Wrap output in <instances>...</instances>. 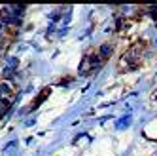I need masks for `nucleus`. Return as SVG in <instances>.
Here are the masks:
<instances>
[{
    "mask_svg": "<svg viewBox=\"0 0 157 156\" xmlns=\"http://www.w3.org/2000/svg\"><path fill=\"white\" fill-rule=\"evenodd\" d=\"M148 48L146 42H134L132 46H129V50L121 55L119 59V71H136L142 65V57H144V50Z\"/></svg>",
    "mask_w": 157,
    "mask_h": 156,
    "instance_id": "obj_1",
    "label": "nucleus"
},
{
    "mask_svg": "<svg viewBox=\"0 0 157 156\" xmlns=\"http://www.w3.org/2000/svg\"><path fill=\"white\" fill-rule=\"evenodd\" d=\"M102 65L98 59V55L95 50H89L85 53V57L82 59V65H80V74H89V72H93L95 69H98V67Z\"/></svg>",
    "mask_w": 157,
    "mask_h": 156,
    "instance_id": "obj_2",
    "label": "nucleus"
},
{
    "mask_svg": "<svg viewBox=\"0 0 157 156\" xmlns=\"http://www.w3.org/2000/svg\"><path fill=\"white\" fill-rule=\"evenodd\" d=\"M114 51H116V46L112 42H104V44H100L98 46V50H97V55H98V59H100V63H106L112 55H114Z\"/></svg>",
    "mask_w": 157,
    "mask_h": 156,
    "instance_id": "obj_3",
    "label": "nucleus"
},
{
    "mask_svg": "<svg viewBox=\"0 0 157 156\" xmlns=\"http://www.w3.org/2000/svg\"><path fill=\"white\" fill-rule=\"evenodd\" d=\"M13 82L12 80H0V99H6V101H12L13 99Z\"/></svg>",
    "mask_w": 157,
    "mask_h": 156,
    "instance_id": "obj_4",
    "label": "nucleus"
},
{
    "mask_svg": "<svg viewBox=\"0 0 157 156\" xmlns=\"http://www.w3.org/2000/svg\"><path fill=\"white\" fill-rule=\"evenodd\" d=\"M48 93H49V90H48V88H46V90H44V92H42V95H40L38 99H34V103H32V107H38V105H40V103L44 101V99H46V97H48Z\"/></svg>",
    "mask_w": 157,
    "mask_h": 156,
    "instance_id": "obj_5",
    "label": "nucleus"
},
{
    "mask_svg": "<svg viewBox=\"0 0 157 156\" xmlns=\"http://www.w3.org/2000/svg\"><path fill=\"white\" fill-rule=\"evenodd\" d=\"M4 48H8V38H6V35H0V51Z\"/></svg>",
    "mask_w": 157,
    "mask_h": 156,
    "instance_id": "obj_6",
    "label": "nucleus"
}]
</instances>
